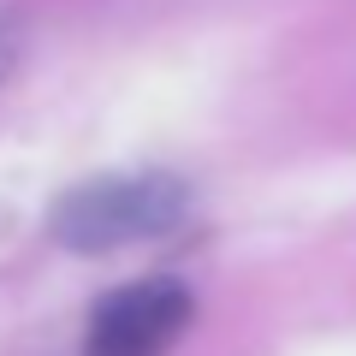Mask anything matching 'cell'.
<instances>
[{
  "label": "cell",
  "mask_w": 356,
  "mask_h": 356,
  "mask_svg": "<svg viewBox=\"0 0 356 356\" xmlns=\"http://www.w3.org/2000/svg\"><path fill=\"white\" fill-rule=\"evenodd\" d=\"M184 184L166 172H107V178H83L60 202L48 208V232L60 250L77 255H107L125 243L161 238L184 220Z\"/></svg>",
  "instance_id": "6da1fadb"
},
{
  "label": "cell",
  "mask_w": 356,
  "mask_h": 356,
  "mask_svg": "<svg viewBox=\"0 0 356 356\" xmlns=\"http://www.w3.org/2000/svg\"><path fill=\"white\" fill-rule=\"evenodd\" d=\"M13 60H18V42H13V30H6V18H0V77L13 72Z\"/></svg>",
  "instance_id": "3957f363"
},
{
  "label": "cell",
  "mask_w": 356,
  "mask_h": 356,
  "mask_svg": "<svg viewBox=\"0 0 356 356\" xmlns=\"http://www.w3.org/2000/svg\"><path fill=\"white\" fill-rule=\"evenodd\" d=\"M196 303L178 280H137L107 291L89 309L83 356H166L184 327H191Z\"/></svg>",
  "instance_id": "7a4b0ae2"
}]
</instances>
